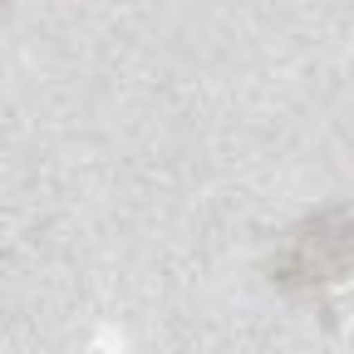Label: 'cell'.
Here are the masks:
<instances>
[{
    "mask_svg": "<svg viewBox=\"0 0 354 354\" xmlns=\"http://www.w3.org/2000/svg\"><path fill=\"white\" fill-rule=\"evenodd\" d=\"M349 271H354V207H330L305 216L276 256V281L286 290L325 286Z\"/></svg>",
    "mask_w": 354,
    "mask_h": 354,
    "instance_id": "1",
    "label": "cell"
}]
</instances>
